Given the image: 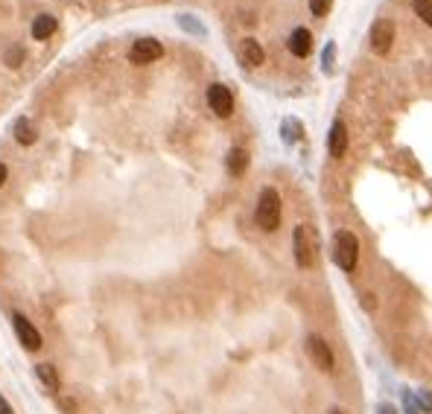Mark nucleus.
<instances>
[{
  "label": "nucleus",
  "mask_w": 432,
  "mask_h": 414,
  "mask_svg": "<svg viewBox=\"0 0 432 414\" xmlns=\"http://www.w3.org/2000/svg\"><path fill=\"white\" fill-rule=\"evenodd\" d=\"M292 254H295L298 268H313L318 263V234L313 225H298L295 234H292Z\"/></svg>",
  "instance_id": "obj_1"
},
{
  "label": "nucleus",
  "mask_w": 432,
  "mask_h": 414,
  "mask_svg": "<svg viewBox=\"0 0 432 414\" xmlns=\"http://www.w3.org/2000/svg\"><path fill=\"white\" fill-rule=\"evenodd\" d=\"M178 24L184 26V30H190V33H196V35H205V26H202V24H196L193 18H187V15H178Z\"/></svg>",
  "instance_id": "obj_21"
},
{
  "label": "nucleus",
  "mask_w": 432,
  "mask_h": 414,
  "mask_svg": "<svg viewBox=\"0 0 432 414\" xmlns=\"http://www.w3.org/2000/svg\"><path fill=\"white\" fill-rule=\"evenodd\" d=\"M403 408H406V414H424L421 399H417L412 391H403Z\"/></svg>",
  "instance_id": "obj_18"
},
{
  "label": "nucleus",
  "mask_w": 432,
  "mask_h": 414,
  "mask_svg": "<svg viewBox=\"0 0 432 414\" xmlns=\"http://www.w3.org/2000/svg\"><path fill=\"white\" fill-rule=\"evenodd\" d=\"M225 169H228L234 178L245 175V169H248V152H245L243 146H234V149L228 152V158H225Z\"/></svg>",
  "instance_id": "obj_12"
},
{
  "label": "nucleus",
  "mask_w": 432,
  "mask_h": 414,
  "mask_svg": "<svg viewBox=\"0 0 432 414\" xmlns=\"http://www.w3.org/2000/svg\"><path fill=\"white\" fill-rule=\"evenodd\" d=\"M6 178H9V169H6V164H0V187L6 184Z\"/></svg>",
  "instance_id": "obj_25"
},
{
  "label": "nucleus",
  "mask_w": 432,
  "mask_h": 414,
  "mask_svg": "<svg viewBox=\"0 0 432 414\" xmlns=\"http://www.w3.org/2000/svg\"><path fill=\"white\" fill-rule=\"evenodd\" d=\"M306 356H310V362L325 370V374H333V368H336V356H333V347L322 336H306Z\"/></svg>",
  "instance_id": "obj_4"
},
{
  "label": "nucleus",
  "mask_w": 432,
  "mask_h": 414,
  "mask_svg": "<svg viewBox=\"0 0 432 414\" xmlns=\"http://www.w3.org/2000/svg\"><path fill=\"white\" fill-rule=\"evenodd\" d=\"M240 62L248 67H260L266 62V50L257 44V38H243L240 41Z\"/></svg>",
  "instance_id": "obj_10"
},
{
  "label": "nucleus",
  "mask_w": 432,
  "mask_h": 414,
  "mask_svg": "<svg viewBox=\"0 0 432 414\" xmlns=\"http://www.w3.org/2000/svg\"><path fill=\"white\" fill-rule=\"evenodd\" d=\"M327 152L333 155V158H342V155L347 152V128L342 120H333L330 132H327Z\"/></svg>",
  "instance_id": "obj_9"
},
{
  "label": "nucleus",
  "mask_w": 432,
  "mask_h": 414,
  "mask_svg": "<svg viewBox=\"0 0 432 414\" xmlns=\"http://www.w3.org/2000/svg\"><path fill=\"white\" fill-rule=\"evenodd\" d=\"M15 140L21 146H33L38 140V132H35V126H33L30 117H18L15 120Z\"/></svg>",
  "instance_id": "obj_13"
},
{
  "label": "nucleus",
  "mask_w": 432,
  "mask_h": 414,
  "mask_svg": "<svg viewBox=\"0 0 432 414\" xmlns=\"http://www.w3.org/2000/svg\"><path fill=\"white\" fill-rule=\"evenodd\" d=\"M284 140H286V144L301 140V123L298 120H284Z\"/></svg>",
  "instance_id": "obj_17"
},
{
  "label": "nucleus",
  "mask_w": 432,
  "mask_h": 414,
  "mask_svg": "<svg viewBox=\"0 0 432 414\" xmlns=\"http://www.w3.org/2000/svg\"><path fill=\"white\" fill-rule=\"evenodd\" d=\"M377 414H397V408H395V406H388V403H383V406L377 408Z\"/></svg>",
  "instance_id": "obj_24"
},
{
  "label": "nucleus",
  "mask_w": 432,
  "mask_h": 414,
  "mask_svg": "<svg viewBox=\"0 0 432 414\" xmlns=\"http://www.w3.org/2000/svg\"><path fill=\"white\" fill-rule=\"evenodd\" d=\"M12 327H15V336H18V341L26 347V350H38L41 347V333L33 327V321L24 316V312H12Z\"/></svg>",
  "instance_id": "obj_8"
},
{
  "label": "nucleus",
  "mask_w": 432,
  "mask_h": 414,
  "mask_svg": "<svg viewBox=\"0 0 432 414\" xmlns=\"http://www.w3.org/2000/svg\"><path fill=\"white\" fill-rule=\"evenodd\" d=\"M35 377L41 379V385H44L47 391H53V394L59 391V385H62V382H59V374H55V368H53V365L38 362V365H35Z\"/></svg>",
  "instance_id": "obj_15"
},
{
  "label": "nucleus",
  "mask_w": 432,
  "mask_h": 414,
  "mask_svg": "<svg viewBox=\"0 0 432 414\" xmlns=\"http://www.w3.org/2000/svg\"><path fill=\"white\" fill-rule=\"evenodd\" d=\"M330 414H345V411L342 408H330Z\"/></svg>",
  "instance_id": "obj_26"
},
{
  "label": "nucleus",
  "mask_w": 432,
  "mask_h": 414,
  "mask_svg": "<svg viewBox=\"0 0 432 414\" xmlns=\"http://www.w3.org/2000/svg\"><path fill=\"white\" fill-rule=\"evenodd\" d=\"M24 55H26V53H24L21 44H12V47L6 50V64H9V67H18V64L24 62Z\"/></svg>",
  "instance_id": "obj_19"
},
{
  "label": "nucleus",
  "mask_w": 432,
  "mask_h": 414,
  "mask_svg": "<svg viewBox=\"0 0 432 414\" xmlns=\"http://www.w3.org/2000/svg\"><path fill=\"white\" fill-rule=\"evenodd\" d=\"M281 213H284V205H281V193L275 187H263L260 190V198H257V210H254V219L260 225V231H277L281 227Z\"/></svg>",
  "instance_id": "obj_2"
},
{
  "label": "nucleus",
  "mask_w": 432,
  "mask_h": 414,
  "mask_svg": "<svg viewBox=\"0 0 432 414\" xmlns=\"http://www.w3.org/2000/svg\"><path fill=\"white\" fill-rule=\"evenodd\" d=\"M368 38H371V50L377 53V55H386L388 50H392V44H395V24L388 21V18L374 21Z\"/></svg>",
  "instance_id": "obj_7"
},
{
  "label": "nucleus",
  "mask_w": 432,
  "mask_h": 414,
  "mask_svg": "<svg viewBox=\"0 0 432 414\" xmlns=\"http://www.w3.org/2000/svg\"><path fill=\"white\" fill-rule=\"evenodd\" d=\"M412 6L426 26H432V0H412Z\"/></svg>",
  "instance_id": "obj_16"
},
{
  "label": "nucleus",
  "mask_w": 432,
  "mask_h": 414,
  "mask_svg": "<svg viewBox=\"0 0 432 414\" xmlns=\"http://www.w3.org/2000/svg\"><path fill=\"white\" fill-rule=\"evenodd\" d=\"M55 26H59V24H55V18L47 15V12H41V15L33 21V38L35 41H47L55 33Z\"/></svg>",
  "instance_id": "obj_14"
},
{
  "label": "nucleus",
  "mask_w": 432,
  "mask_h": 414,
  "mask_svg": "<svg viewBox=\"0 0 432 414\" xmlns=\"http://www.w3.org/2000/svg\"><path fill=\"white\" fill-rule=\"evenodd\" d=\"M0 414H15V411H12V406L6 403V397H3V394H0Z\"/></svg>",
  "instance_id": "obj_23"
},
{
  "label": "nucleus",
  "mask_w": 432,
  "mask_h": 414,
  "mask_svg": "<svg viewBox=\"0 0 432 414\" xmlns=\"http://www.w3.org/2000/svg\"><path fill=\"white\" fill-rule=\"evenodd\" d=\"M330 6H333V0H310V12L316 18H325L330 12Z\"/></svg>",
  "instance_id": "obj_20"
},
{
  "label": "nucleus",
  "mask_w": 432,
  "mask_h": 414,
  "mask_svg": "<svg viewBox=\"0 0 432 414\" xmlns=\"http://www.w3.org/2000/svg\"><path fill=\"white\" fill-rule=\"evenodd\" d=\"M333 53H336V47L327 44V50H325V70H330V67H333Z\"/></svg>",
  "instance_id": "obj_22"
},
{
  "label": "nucleus",
  "mask_w": 432,
  "mask_h": 414,
  "mask_svg": "<svg viewBox=\"0 0 432 414\" xmlns=\"http://www.w3.org/2000/svg\"><path fill=\"white\" fill-rule=\"evenodd\" d=\"M289 53L298 55V59H306V55L313 53V35H310V30L298 26V30L289 35Z\"/></svg>",
  "instance_id": "obj_11"
},
{
  "label": "nucleus",
  "mask_w": 432,
  "mask_h": 414,
  "mask_svg": "<svg viewBox=\"0 0 432 414\" xmlns=\"http://www.w3.org/2000/svg\"><path fill=\"white\" fill-rule=\"evenodd\" d=\"M333 263L345 275H354L359 266V239L354 231H336L333 234Z\"/></svg>",
  "instance_id": "obj_3"
},
{
  "label": "nucleus",
  "mask_w": 432,
  "mask_h": 414,
  "mask_svg": "<svg viewBox=\"0 0 432 414\" xmlns=\"http://www.w3.org/2000/svg\"><path fill=\"white\" fill-rule=\"evenodd\" d=\"M164 55V44L158 38H137L132 50H129V62L132 64H152Z\"/></svg>",
  "instance_id": "obj_6"
},
{
  "label": "nucleus",
  "mask_w": 432,
  "mask_h": 414,
  "mask_svg": "<svg viewBox=\"0 0 432 414\" xmlns=\"http://www.w3.org/2000/svg\"><path fill=\"white\" fill-rule=\"evenodd\" d=\"M207 108H211L216 117H231L234 114V94L228 85H222V82H214L211 88H207Z\"/></svg>",
  "instance_id": "obj_5"
}]
</instances>
